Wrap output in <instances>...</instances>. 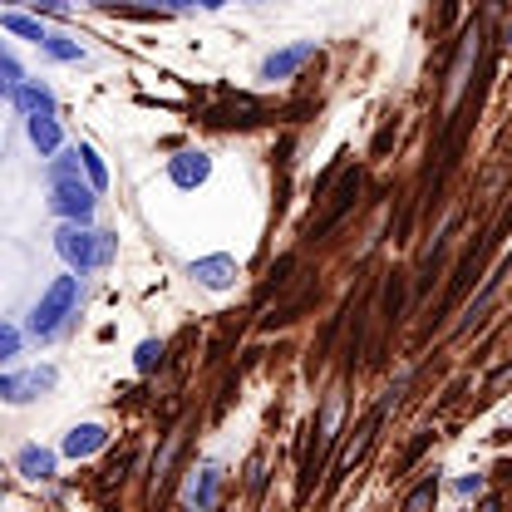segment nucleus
I'll return each instance as SVG.
<instances>
[{
    "label": "nucleus",
    "instance_id": "obj_1",
    "mask_svg": "<svg viewBox=\"0 0 512 512\" xmlns=\"http://www.w3.org/2000/svg\"><path fill=\"white\" fill-rule=\"evenodd\" d=\"M94 207H99V192L89 183H79V158L74 148L55 153V183H50V212H60L64 222H94Z\"/></svg>",
    "mask_w": 512,
    "mask_h": 512
},
{
    "label": "nucleus",
    "instance_id": "obj_2",
    "mask_svg": "<svg viewBox=\"0 0 512 512\" xmlns=\"http://www.w3.org/2000/svg\"><path fill=\"white\" fill-rule=\"evenodd\" d=\"M119 247V237L114 232H94L89 222H64L60 232H55V252L64 256V266L69 271H94V266H104L109 256Z\"/></svg>",
    "mask_w": 512,
    "mask_h": 512
},
{
    "label": "nucleus",
    "instance_id": "obj_3",
    "mask_svg": "<svg viewBox=\"0 0 512 512\" xmlns=\"http://www.w3.org/2000/svg\"><path fill=\"white\" fill-rule=\"evenodd\" d=\"M74 306H79V271L55 276V281L45 286V296L35 301V311H30V335H35V340L60 335V325L69 320V311H74Z\"/></svg>",
    "mask_w": 512,
    "mask_h": 512
},
{
    "label": "nucleus",
    "instance_id": "obj_4",
    "mask_svg": "<svg viewBox=\"0 0 512 512\" xmlns=\"http://www.w3.org/2000/svg\"><path fill=\"white\" fill-rule=\"evenodd\" d=\"M55 365H35V370H15V375H0V404H30L40 399L45 389H55Z\"/></svg>",
    "mask_w": 512,
    "mask_h": 512
},
{
    "label": "nucleus",
    "instance_id": "obj_5",
    "mask_svg": "<svg viewBox=\"0 0 512 512\" xmlns=\"http://www.w3.org/2000/svg\"><path fill=\"white\" fill-rule=\"evenodd\" d=\"M316 60V40H301V45H286V50H271L261 69H256V79H266V84H276V79H291V74H301L306 64Z\"/></svg>",
    "mask_w": 512,
    "mask_h": 512
},
{
    "label": "nucleus",
    "instance_id": "obj_6",
    "mask_svg": "<svg viewBox=\"0 0 512 512\" xmlns=\"http://www.w3.org/2000/svg\"><path fill=\"white\" fill-rule=\"evenodd\" d=\"M188 276L197 286H207V291H232V286H237V256H227V252L192 256Z\"/></svg>",
    "mask_w": 512,
    "mask_h": 512
},
{
    "label": "nucleus",
    "instance_id": "obj_7",
    "mask_svg": "<svg viewBox=\"0 0 512 512\" xmlns=\"http://www.w3.org/2000/svg\"><path fill=\"white\" fill-rule=\"evenodd\" d=\"M207 178H212V158H207L202 148H183V153L168 158V183H173L178 192L202 188Z\"/></svg>",
    "mask_w": 512,
    "mask_h": 512
},
{
    "label": "nucleus",
    "instance_id": "obj_8",
    "mask_svg": "<svg viewBox=\"0 0 512 512\" xmlns=\"http://www.w3.org/2000/svg\"><path fill=\"white\" fill-rule=\"evenodd\" d=\"M104 444H109V429H104V424H74V429L64 434L60 453L79 463V458H94V453H99Z\"/></svg>",
    "mask_w": 512,
    "mask_h": 512
},
{
    "label": "nucleus",
    "instance_id": "obj_9",
    "mask_svg": "<svg viewBox=\"0 0 512 512\" xmlns=\"http://www.w3.org/2000/svg\"><path fill=\"white\" fill-rule=\"evenodd\" d=\"M15 468H20V478H30V483H50L55 468H60V458H55V448L25 444L20 453H15Z\"/></svg>",
    "mask_w": 512,
    "mask_h": 512
},
{
    "label": "nucleus",
    "instance_id": "obj_10",
    "mask_svg": "<svg viewBox=\"0 0 512 512\" xmlns=\"http://www.w3.org/2000/svg\"><path fill=\"white\" fill-rule=\"evenodd\" d=\"M10 104H15L25 119H35V114H55V89L40 84V79H25V84L10 94Z\"/></svg>",
    "mask_w": 512,
    "mask_h": 512
},
{
    "label": "nucleus",
    "instance_id": "obj_11",
    "mask_svg": "<svg viewBox=\"0 0 512 512\" xmlns=\"http://www.w3.org/2000/svg\"><path fill=\"white\" fill-rule=\"evenodd\" d=\"M217 488H222V468L217 463H207L197 478H192V488H188V508L192 512H207L212 503H217Z\"/></svg>",
    "mask_w": 512,
    "mask_h": 512
},
{
    "label": "nucleus",
    "instance_id": "obj_12",
    "mask_svg": "<svg viewBox=\"0 0 512 512\" xmlns=\"http://www.w3.org/2000/svg\"><path fill=\"white\" fill-rule=\"evenodd\" d=\"M25 128H30V143L40 148V158H55V153H60L64 133H60V119H55V114H35Z\"/></svg>",
    "mask_w": 512,
    "mask_h": 512
},
{
    "label": "nucleus",
    "instance_id": "obj_13",
    "mask_svg": "<svg viewBox=\"0 0 512 512\" xmlns=\"http://www.w3.org/2000/svg\"><path fill=\"white\" fill-rule=\"evenodd\" d=\"M74 158H79V168H84V183H89V188L94 192L109 188V168H104V158H99L89 143H79V148H74Z\"/></svg>",
    "mask_w": 512,
    "mask_h": 512
},
{
    "label": "nucleus",
    "instance_id": "obj_14",
    "mask_svg": "<svg viewBox=\"0 0 512 512\" xmlns=\"http://www.w3.org/2000/svg\"><path fill=\"white\" fill-rule=\"evenodd\" d=\"M0 25H5L10 35H20V40H35V45H40V40L50 35V30H45V25H40L35 15H20V10H5V15H0Z\"/></svg>",
    "mask_w": 512,
    "mask_h": 512
},
{
    "label": "nucleus",
    "instance_id": "obj_15",
    "mask_svg": "<svg viewBox=\"0 0 512 512\" xmlns=\"http://www.w3.org/2000/svg\"><path fill=\"white\" fill-rule=\"evenodd\" d=\"M40 50H45L50 60H60V64L84 60V45H79V40H69V35H45V40H40Z\"/></svg>",
    "mask_w": 512,
    "mask_h": 512
},
{
    "label": "nucleus",
    "instance_id": "obj_16",
    "mask_svg": "<svg viewBox=\"0 0 512 512\" xmlns=\"http://www.w3.org/2000/svg\"><path fill=\"white\" fill-rule=\"evenodd\" d=\"M158 365H163V340H143V345L133 350V370H138V375H153Z\"/></svg>",
    "mask_w": 512,
    "mask_h": 512
},
{
    "label": "nucleus",
    "instance_id": "obj_17",
    "mask_svg": "<svg viewBox=\"0 0 512 512\" xmlns=\"http://www.w3.org/2000/svg\"><path fill=\"white\" fill-rule=\"evenodd\" d=\"M20 84H25V69H20V64H15L10 55H5V50H0V99H10V94H15Z\"/></svg>",
    "mask_w": 512,
    "mask_h": 512
},
{
    "label": "nucleus",
    "instance_id": "obj_18",
    "mask_svg": "<svg viewBox=\"0 0 512 512\" xmlns=\"http://www.w3.org/2000/svg\"><path fill=\"white\" fill-rule=\"evenodd\" d=\"M439 498V478H424L414 493H409V503H404V512H429V503Z\"/></svg>",
    "mask_w": 512,
    "mask_h": 512
},
{
    "label": "nucleus",
    "instance_id": "obj_19",
    "mask_svg": "<svg viewBox=\"0 0 512 512\" xmlns=\"http://www.w3.org/2000/svg\"><path fill=\"white\" fill-rule=\"evenodd\" d=\"M20 345H25V335H20L15 325H5V320H0V365H5L10 355H20Z\"/></svg>",
    "mask_w": 512,
    "mask_h": 512
},
{
    "label": "nucleus",
    "instance_id": "obj_20",
    "mask_svg": "<svg viewBox=\"0 0 512 512\" xmlns=\"http://www.w3.org/2000/svg\"><path fill=\"white\" fill-rule=\"evenodd\" d=\"M478 488H483V478H478V473H473V478H463V483H458V493H463V498H473V493H478Z\"/></svg>",
    "mask_w": 512,
    "mask_h": 512
},
{
    "label": "nucleus",
    "instance_id": "obj_21",
    "mask_svg": "<svg viewBox=\"0 0 512 512\" xmlns=\"http://www.w3.org/2000/svg\"><path fill=\"white\" fill-rule=\"evenodd\" d=\"M148 5H163V10H188V5H197V0H148Z\"/></svg>",
    "mask_w": 512,
    "mask_h": 512
},
{
    "label": "nucleus",
    "instance_id": "obj_22",
    "mask_svg": "<svg viewBox=\"0 0 512 512\" xmlns=\"http://www.w3.org/2000/svg\"><path fill=\"white\" fill-rule=\"evenodd\" d=\"M197 5H202V10H222L227 0H197Z\"/></svg>",
    "mask_w": 512,
    "mask_h": 512
},
{
    "label": "nucleus",
    "instance_id": "obj_23",
    "mask_svg": "<svg viewBox=\"0 0 512 512\" xmlns=\"http://www.w3.org/2000/svg\"><path fill=\"white\" fill-rule=\"evenodd\" d=\"M508 45H512V25H508Z\"/></svg>",
    "mask_w": 512,
    "mask_h": 512
}]
</instances>
